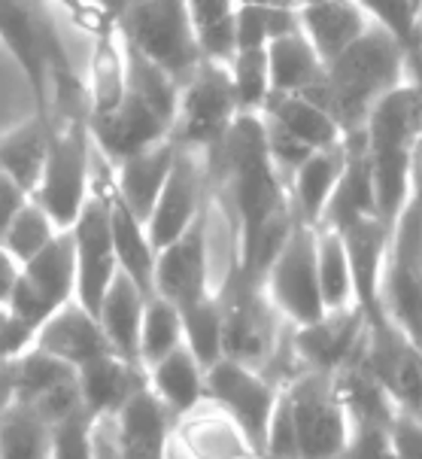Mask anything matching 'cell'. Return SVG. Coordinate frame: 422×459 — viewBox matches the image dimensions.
I'll list each match as a JSON object with an SVG mask.
<instances>
[{"instance_id": "obj_1", "label": "cell", "mask_w": 422, "mask_h": 459, "mask_svg": "<svg viewBox=\"0 0 422 459\" xmlns=\"http://www.w3.org/2000/svg\"><path fill=\"white\" fill-rule=\"evenodd\" d=\"M234 220V264L244 274H268L295 229L289 186L277 174L268 150L262 113H240L216 150L207 152Z\"/></svg>"}, {"instance_id": "obj_2", "label": "cell", "mask_w": 422, "mask_h": 459, "mask_svg": "<svg viewBox=\"0 0 422 459\" xmlns=\"http://www.w3.org/2000/svg\"><path fill=\"white\" fill-rule=\"evenodd\" d=\"M401 85L404 49L383 28L371 25L362 40L325 67L323 85L307 91V98L334 116L343 137H353L365 131L374 107Z\"/></svg>"}, {"instance_id": "obj_3", "label": "cell", "mask_w": 422, "mask_h": 459, "mask_svg": "<svg viewBox=\"0 0 422 459\" xmlns=\"http://www.w3.org/2000/svg\"><path fill=\"white\" fill-rule=\"evenodd\" d=\"M109 15L119 25L125 43L174 80L179 89L198 74L201 52L194 40L189 6L179 0H143V4H116Z\"/></svg>"}, {"instance_id": "obj_4", "label": "cell", "mask_w": 422, "mask_h": 459, "mask_svg": "<svg viewBox=\"0 0 422 459\" xmlns=\"http://www.w3.org/2000/svg\"><path fill=\"white\" fill-rule=\"evenodd\" d=\"M216 301L222 310L225 359L262 371V365L277 353L280 334H283V316L264 292V280L244 274L231 262Z\"/></svg>"}, {"instance_id": "obj_5", "label": "cell", "mask_w": 422, "mask_h": 459, "mask_svg": "<svg viewBox=\"0 0 422 459\" xmlns=\"http://www.w3.org/2000/svg\"><path fill=\"white\" fill-rule=\"evenodd\" d=\"M95 159L98 150L91 143L89 126H55L49 152L37 192L30 201H37L52 222L61 231H70L73 222L80 220L85 201L95 186Z\"/></svg>"}, {"instance_id": "obj_6", "label": "cell", "mask_w": 422, "mask_h": 459, "mask_svg": "<svg viewBox=\"0 0 422 459\" xmlns=\"http://www.w3.org/2000/svg\"><path fill=\"white\" fill-rule=\"evenodd\" d=\"M240 116L231 70L213 61H201L198 74L179 91V107L170 140L179 150H216Z\"/></svg>"}, {"instance_id": "obj_7", "label": "cell", "mask_w": 422, "mask_h": 459, "mask_svg": "<svg viewBox=\"0 0 422 459\" xmlns=\"http://www.w3.org/2000/svg\"><path fill=\"white\" fill-rule=\"evenodd\" d=\"M0 43L10 49L15 65L25 70L30 95H34V116L52 128L49 116V67L52 58L65 49L52 13L46 4L28 0H0ZM55 131V128H52Z\"/></svg>"}, {"instance_id": "obj_8", "label": "cell", "mask_w": 422, "mask_h": 459, "mask_svg": "<svg viewBox=\"0 0 422 459\" xmlns=\"http://www.w3.org/2000/svg\"><path fill=\"white\" fill-rule=\"evenodd\" d=\"M264 292L295 329H310L328 316L316 268V229L295 222L283 250L264 274Z\"/></svg>"}, {"instance_id": "obj_9", "label": "cell", "mask_w": 422, "mask_h": 459, "mask_svg": "<svg viewBox=\"0 0 422 459\" xmlns=\"http://www.w3.org/2000/svg\"><path fill=\"white\" fill-rule=\"evenodd\" d=\"M295 414L301 459H338L349 445V417L340 402L338 380L301 371L286 384Z\"/></svg>"}, {"instance_id": "obj_10", "label": "cell", "mask_w": 422, "mask_h": 459, "mask_svg": "<svg viewBox=\"0 0 422 459\" xmlns=\"http://www.w3.org/2000/svg\"><path fill=\"white\" fill-rule=\"evenodd\" d=\"M280 395H283V384L249 365L222 359L207 371V399L244 429L259 459L264 456V441H268Z\"/></svg>"}, {"instance_id": "obj_11", "label": "cell", "mask_w": 422, "mask_h": 459, "mask_svg": "<svg viewBox=\"0 0 422 459\" xmlns=\"http://www.w3.org/2000/svg\"><path fill=\"white\" fill-rule=\"evenodd\" d=\"M76 299V250L73 235L61 231L46 250L22 264L19 280L10 299V307L15 316H22L30 329L40 332V325L49 316L58 314L61 307Z\"/></svg>"}, {"instance_id": "obj_12", "label": "cell", "mask_w": 422, "mask_h": 459, "mask_svg": "<svg viewBox=\"0 0 422 459\" xmlns=\"http://www.w3.org/2000/svg\"><path fill=\"white\" fill-rule=\"evenodd\" d=\"M76 250V301L98 320L100 301L119 274V262L113 250V231H109V204L104 189V174H98L95 165V186L85 201L80 220L70 229Z\"/></svg>"}, {"instance_id": "obj_13", "label": "cell", "mask_w": 422, "mask_h": 459, "mask_svg": "<svg viewBox=\"0 0 422 459\" xmlns=\"http://www.w3.org/2000/svg\"><path fill=\"white\" fill-rule=\"evenodd\" d=\"M13 368H15V402L30 408L49 426L73 417L76 411H82L80 375H76L73 365L30 347L22 359L13 362Z\"/></svg>"}, {"instance_id": "obj_14", "label": "cell", "mask_w": 422, "mask_h": 459, "mask_svg": "<svg viewBox=\"0 0 422 459\" xmlns=\"http://www.w3.org/2000/svg\"><path fill=\"white\" fill-rule=\"evenodd\" d=\"M170 131H174V122L134 91H125L119 110L89 119L91 143H95L98 155L109 161V168L170 140Z\"/></svg>"}, {"instance_id": "obj_15", "label": "cell", "mask_w": 422, "mask_h": 459, "mask_svg": "<svg viewBox=\"0 0 422 459\" xmlns=\"http://www.w3.org/2000/svg\"><path fill=\"white\" fill-rule=\"evenodd\" d=\"M80 6L85 19V28L95 34L85 89H89L91 119H98V116L119 110V104L125 100V91H128V49H125V37L107 6Z\"/></svg>"}, {"instance_id": "obj_16", "label": "cell", "mask_w": 422, "mask_h": 459, "mask_svg": "<svg viewBox=\"0 0 422 459\" xmlns=\"http://www.w3.org/2000/svg\"><path fill=\"white\" fill-rule=\"evenodd\" d=\"M201 213H204V170H201L198 152L179 150L174 170H170L150 220H146V235H150L152 250H168L174 240L192 229Z\"/></svg>"}, {"instance_id": "obj_17", "label": "cell", "mask_w": 422, "mask_h": 459, "mask_svg": "<svg viewBox=\"0 0 422 459\" xmlns=\"http://www.w3.org/2000/svg\"><path fill=\"white\" fill-rule=\"evenodd\" d=\"M365 341H368V320L358 307L328 314L323 323L292 332L295 356L301 359L304 371L328 377H338L340 371L362 359Z\"/></svg>"}, {"instance_id": "obj_18", "label": "cell", "mask_w": 422, "mask_h": 459, "mask_svg": "<svg viewBox=\"0 0 422 459\" xmlns=\"http://www.w3.org/2000/svg\"><path fill=\"white\" fill-rule=\"evenodd\" d=\"M155 295L177 307H189L210 292V255H207V210L194 220L183 238L174 240L155 262Z\"/></svg>"}, {"instance_id": "obj_19", "label": "cell", "mask_w": 422, "mask_h": 459, "mask_svg": "<svg viewBox=\"0 0 422 459\" xmlns=\"http://www.w3.org/2000/svg\"><path fill=\"white\" fill-rule=\"evenodd\" d=\"M174 441L189 459H259L244 429L210 399L177 420Z\"/></svg>"}, {"instance_id": "obj_20", "label": "cell", "mask_w": 422, "mask_h": 459, "mask_svg": "<svg viewBox=\"0 0 422 459\" xmlns=\"http://www.w3.org/2000/svg\"><path fill=\"white\" fill-rule=\"evenodd\" d=\"M298 19L304 37L310 40V46H314V52L325 67L334 65L374 25L362 4H347V0H314V4H301Z\"/></svg>"}, {"instance_id": "obj_21", "label": "cell", "mask_w": 422, "mask_h": 459, "mask_svg": "<svg viewBox=\"0 0 422 459\" xmlns=\"http://www.w3.org/2000/svg\"><path fill=\"white\" fill-rule=\"evenodd\" d=\"M34 347L55 356V359L73 365L76 371L85 368L89 362L100 359V356L113 353L100 323L76 299L40 325Z\"/></svg>"}, {"instance_id": "obj_22", "label": "cell", "mask_w": 422, "mask_h": 459, "mask_svg": "<svg viewBox=\"0 0 422 459\" xmlns=\"http://www.w3.org/2000/svg\"><path fill=\"white\" fill-rule=\"evenodd\" d=\"M177 420L155 399L150 380L116 414L119 429V459H168V441L174 438Z\"/></svg>"}, {"instance_id": "obj_23", "label": "cell", "mask_w": 422, "mask_h": 459, "mask_svg": "<svg viewBox=\"0 0 422 459\" xmlns=\"http://www.w3.org/2000/svg\"><path fill=\"white\" fill-rule=\"evenodd\" d=\"M179 146L174 140H164V143L143 150L131 159H125L122 165L113 168V186L116 195L125 201V207L146 225L150 220L155 201H159L164 183H168L170 170H174Z\"/></svg>"}, {"instance_id": "obj_24", "label": "cell", "mask_w": 422, "mask_h": 459, "mask_svg": "<svg viewBox=\"0 0 422 459\" xmlns=\"http://www.w3.org/2000/svg\"><path fill=\"white\" fill-rule=\"evenodd\" d=\"M104 189H107V204H109V231H113V250L119 271L125 277H131L137 283V290L152 299L155 295V262L159 253L152 250L146 225L125 207V201L116 195L113 174H104Z\"/></svg>"}, {"instance_id": "obj_25", "label": "cell", "mask_w": 422, "mask_h": 459, "mask_svg": "<svg viewBox=\"0 0 422 459\" xmlns=\"http://www.w3.org/2000/svg\"><path fill=\"white\" fill-rule=\"evenodd\" d=\"M76 375H80L82 408L91 417H116L131 402V395L146 386L143 365L125 362L116 353L89 362Z\"/></svg>"}, {"instance_id": "obj_26", "label": "cell", "mask_w": 422, "mask_h": 459, "mask_svg": "<svg viewBox=\"0 0 422 459\" xmlns=\"http://www.w3.org/2000/svg\"><path fill=\"white\" fill-rule=\"evenodd\" d=\"M343 168H347V140L334 150L314 152L304 161L298 174L292 177V186H289L295 220L310 225V229H319L328 201H332L343 177Z\"/></svg>"}, {"instance_id": "obj_27", "label": "cell", "mask_w": 422, "mask_h": 459, "mask_svg": "<svg viewBox=\"0 0 422 459\" xmlns=\"http://www.w3.org/2000/svg\"><path fill=\"white\" fill-rule=\"evenodd\" d=\"M264 122L277 126L280 131H286L292 140H298L304 150L310 152H323V150H334L340 146L343 131L334 122V116L319 107L316 100H310L307 95H280L271 98L268 107H264Z\"/></svg>"}, {"instance_id": "obj_28", "label": "cell", "mask_w": 422, "mask_h": 459, "mask_svg": "<svg viewBox=\"0 0 422 459\" xmlns=\"http://www.w3.org/2000/svg\"><path fill=\"white\" fill-rule=\"evenodd\" d=\"M146 301L150 299L137 290L134 280L119 271L113 277V283H109L98 314V323L104 329L113 353L134 365H140V325H143Z\"/></svg>"}, {"instance_id": "obj_29", "label": "cell", "mask_w": 422, "mask_h": 459, "mask_svg": "<svg viewBox=\"0 0 422 459\" xmlns=\"http://www.w3.org/2000/svg\"><path fill=\"white\" fill-rule=\"evenodd\" d=\"M146 380H150V390L155 393V399L170 411L174 420L185 417L207 399V371L201 368L185 344L174 350L168 359L152 365L146 371Z\"/></svg>"}, {"instance_id": "obj_30", "label": "cell", "mask_w": 422, "mask_h": 459, "mask_svg": "<svg viewBox=\"0 0 422 459\" xmlns=\"http://www.w3.org/2000/svg\"><path fill=\"white\" fill-rule=\"evenodd\" d=\"M268 70H271V98L280 95H307L323 85L325 65L319 61L314 46L304 30L286 34L268 46Z\"/></svg>"}, {"instance_id": "obj_31", "label": "cell", "mask_w": 422, "mask_h": 459, "mask_svg": "<svg viewBox=\"0 0 422 459\" xmlns=\"http://www.w3.org/2000/svg\"><path fill=\"white\" fill-rule=\"evenodd\" d=\"M52 128L43 126L40 119H28L22 128L0 137V174L19 183L28 195H34L40 186L46 152H49Z\"/></svg>"}, {"instance_id": "obj_32", "label": "cell", "mask_w": 422, "mask_h": 459, "mask_svg": "<svg viewBox=\"0 0 422 459\" xmlns=\"http://www.w3.org/2000/svg\"><path fill=\"white\" fill-rule=\"evenodd\" d=\"M185 6H189L201 58L228 67L237 56V30H234L237 4H231V0H192Z\"/></svg>"}, {"instance_id": "obj_33", "label": "cell", "mask_w": 422, "mask_h": 459, "mask_svg": "<svg viewBox=\"0 0 422 459\" xmlns=\"http://www.w3.org/2000/svg\"><path fill=\"white\" fill-rule=\"evenodd\" d=\"M316 268H319V290H323L328 314H340V310L356 307L349 255L334 229H316Z\"/></svg>"}, {"instance_id": "obj_34", "label": "cell", "mask_w": 422, "mask_h": 459, "mask_svg": "<svg viewBox=\"0 0 422 459\" xmlns=\"http://www.w3.org/2000/svg\"><path fill=\"white\" fill-rule=\"evenodd\" d=\"M183 314V344L198 359L204 371L225 359V332H222V310L216 295L194 301L189 307H179Z\"/></svg>"}, {"instance_id": "obj_35", "label": "cell", "mask_w": 422, "mask_h": 459, "mask_svg": "<svg viewBox=\"0 0 422 459\" xmlns=\"http://www.w3.org/2000/svg\"><path fill=\"white\" fill-rule=\"evenodd\" d=\"M52 426L15 402L0 417V459H49Z\"/></svg>"}, {"instance_id": "obj_36", "label": "cell", "mask_w": 422, "mask_h": 459, "mask_svg": "<svg viewBox=\"0 0 422 459\" xmlns=\"http://www.w3.org/2000/svg\"><path fill=\"white\" fill-rule=\"evenodd\" d=\"M179 347H183V314L168 299L152 295L140 325V365L150 371Z\"/></svg>"}, {"instance_id": "obj_37", "label": "cell", "mask_w": 422, "mask_h": 459, "mask_svg": "<svg viewBox=\"0 0 422 459\" xmlns=\"http://www.w3.org/2000/svg\"><path fill=\"white\" fill-rule=\"evenodd\" d=\"M58 235H61V229L52 222V216L46 213L37 201H28L25 210L13 220L10 231H6L0 244H4V250L19 264H28L30 259H37V255H40Z\"/></svg>"}, {"instance_id": "obj_38", "label": "cell", "mask_w": 422, "mask_h": 459, "mask_svg": "<svg viewBox=\"0 0 422 459\" xmlns=\"http://www.w3.org/2000/svg\"><path fill=\"white\" fill-rule=\"evenodd\" d=\"M234 95H237L240 113H264L271 100V70H268V49L237 52L228 65Z\"/></svg>"}, {"instance_id": "obj_39", "label": "cell", "mask_w": 422, "mask_h": 459, "mask_svg": "<svg viewBox=\"0 0 422 459\" xmlns=\"http://www.w3.org/2000/svg\"><path fill=\"white\" fill-rule=\"evenodd\" d=\"M362 6L404 52L422 43V4L417 0H362Z\"/></svg>"}, {"instance_id": "obj_40", "label": "cell", "mask_w": 422, "mask_h": 459, "mask_svg": "<svg viewBox=\"0 0 422 459\" xmlns=\"http://www.w3.org/2000/svg\"><path fill=\"white\" fill-rule=\"evenodd\" d=\"M95 420L89 411H76L73 417L52 426V456L49 459H95V441L91 429Z\"/></svg>"}, {"instance_id": "obj_41", "label": "cell", "mask_w": 422, "mask_h": 459, "mask_svg": "<svg viewBox=\"0 0 422 459\" xmlns=\"http://www.w3.org/2000/svg\"><path fill=\"white\" fill-rule=\"evenodd\" d=\"M37 344V329L15 316L10 307H0V362H15Z\"/></svg>"}, {"instance_id": "obj_42", "label": "cell", "mask_w": 422, "mask_h": 459, "mask_svg": "<svg viewBox=\"0 0 422 459\" xmlns=\"http://www.w3.org/2000/svg\"><path fill=\"white\" fill-rule=\"evenodd\" d=\"M392 454H395V459H422V420L408 417V414H395Z\"/></svg>"}, {"instance_id": "obj_43", "label": "cell", "mask_w": 422, "mask_h": 459, "mask_svg": "<svg viewBox=\"0 0 422 459\" xmlns=\"http://www.w3.org/2000/svg\"><path fill=\"white\" fill-rule=\"evenodd\" d=\"M28 201H30V195L19 183H13L10 177L0 174V240H4V235L10 231L15 216L25 210Z\"/></svg>"}, {"instance_id": "obj_44", "label": "cell", "mask_w": 422, "mask_h": 459, "mask_svg": "<svg viewBox=\"0 0 422 459\" xmlns=\"http://www.w3.org/2000/svg\"><path fill=\"white\" fill-rule=\"evenodd\" d=\"M19 271H22V264L4 250V244H0V307L10 305L15 280H19Z\"/></svg>"}, {"instance_id": "obj_45", "label": "cell", "mask_w": 422, "mask_h": 459, "mask_svg": "<svg viewBox=\"0 0 422 459\" xmlns=\"http://www.w3.org/2000/svg\"><path fill=\"white\" fill-rule=\"evenodd\" d=\"M404 82H408L422 100V43L417 49L404 52Z\"/></svg>"}, {"instance_id": "obj_46", "label": "cell", "mask_w": 422, "mask_h": 459, "mask_svg": "<svg viewBox=\"0 0 422 459\" xmlns=\"http://www.w3.org/2000/svg\"><path fill=\"white\" fill-rule=\"evenodd\" d=\"M15 404V368L13 362H0V417Z\"/></svg>"}, {"instance_id": "obj_47", "label": "cell", "mask_w": 422, "mask_h": 459, "mask_svg": "<svg viewBox=\"0 0 422 459\" xmlns=\"http://www.w3.org/2000/svg\"><path fill=\"white\" fill-rule=\"evenodd\" d=\"M413 198L422 201V140L413 150Z\"/></svg>"}]
</instances>
